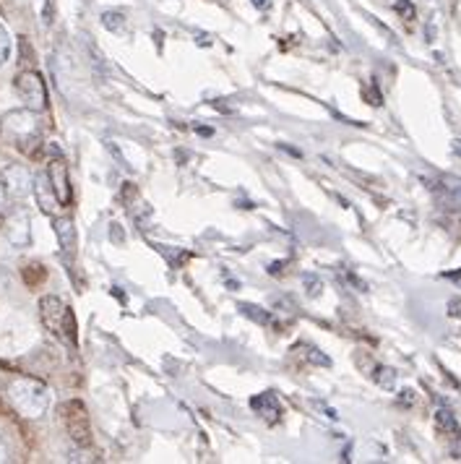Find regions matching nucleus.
<instances>
[{
    "label": "nucleus",
    "mask_w": 461,
    "mask_h": 464,
    "mask_svg": "<svg viewBox=\"0 0 461 464\" xmlns=\"http://www.w3.org/2000/svg\"><path fill=\"white\" fill-rule=\"evenodd\" d=\"M3 201H6V188H3V180H0V207H3Z\"/></svg>",
    "instance_id": "nucleus-27"
},
{
    "label": "nucleus",
    "mask_w": 461,
    "mask_h": 464,
    "mask_svg": "<svg viewBox=\"0 0 461 464\" xmlns=\"http://www.w3.org/2000/svg\"><path fill=\"white\" fill-rule=\"evenodd\" d=\"M448 308H451V316H459V313H461V300H451V303H448Z\"/></svg>",
    "instance_id": "nucleus-24"
},
{
    "label": "nucleus",
    "mask_w": 461,
    "mask_h": 464,
    "mask_svg": "<svg viewBox=\"0 0 461 464\" xmlns=\"http://www.w3.org/2000/svg\"><path fill=\"white\" fill-rule=\"evenodd\" d=\"M16 91H19L21 102L29 110H34V112H42V110L47 107V87H45V81H42L40 73H34V70L19 73Z\"/></svg>",
    "instance_id": "nucleus-4"
},
{
    "label": "nucleus",
    "mask_w": 461,
    "mask_h": 464,
    "mask_svg": "<svg viewBox=\"0 0 461 464\" xmlns=\"http://www.w3.org/2000/svg\"><path fill=\"white\" fill-rule=\"evenodd\" d=\"M441 193H443V204H446V207L453 209V211H461V183L441 188Z\"/></svg>",
    "instance_id": "nucleus-14"
},
{
    "label": "nucleus",
    "mask_w": 461,
    "mask_h": 464,
    "mask_svg": "<svg viewBox=\"0 0 461 464\" xmlns=\"http://www.w3.org/2000/svg\"><path fill=\"white\" fill-rule=\"evenodd\" d=\"M10 405L24 417H42L50 410V389L34 378H16L8 386Z\"/></svg>",
    "instance_id": "nucleus-1"
},
{
    "label": "nucleus",
    "mask_w": 461,
    "mask_h": 464,
    "mask_svg": "<svg viewBox=\"0 0 461 464\" xmlns=\"http://www.w3.org/2000/svg\"><path fill=\"white\" fill-rule=\"evenodd\" d=\"M10 55V37H8V31H6V27L0 24V66L8 60Z\"/></svg>",
    "instance_id": "nucleus-19"
},
{
    "label": "nucleus",
    "mask_w": 461,
    "mask_h": 464,
    "mask_svg": "<svg viewBox=\"0 0 461 464\" xmlns=\"http://www.w3.org/2000/svg\"><path fill=\"white\" fill-rule=\"evenodd\" d=\"M109 237H115L118 243H123V232H120V225H112V227H109Z\"/></svg>",
    "instance_id": "nucleus-23"
},
{
    "label": "nucleus",
    "mask_w": 461,
    "mask_h": 464,
    "mask_svg": "<svg viewBox=\"0 0 461 464\" xmlns=\"http://www.w3.org/2000/svg\"><path fill=\"white\" fill-rule=\"evenodd\" d=\"M375 384L381 386V389H386V391H393V389H396V371L386 366H378L375 368Z\"/></svg>",
    "instance_id": "nucleus-13"
},
{
    "label": "nucleus",
    "mask_w": 461,
    "mask_h": 464,
    "mask_svg": "<svg viewBox=\"0 0 461 464\" xmlns=\"http://www.w3.org/2000/svg\"><path fill=\"white\" fill-rule=\"evenodd\" d=\"M305 350H308V352H305V357H308L310 363H315V366H324V368L331 366V360H328V357H326L324 352L318 350V347H305Z\"/></svg>",
    "instance_id": "nucleus-18"
},
{
    "label": "nucleus",
    "mask_w": 461,
    "mask_h": 464,
    "mask_svg": "<svg viewBox=\"0 0 461 464\" xmlns=\"http://www.w3.org/2000/svg\"><path fill=\"white\" fill-rule=\"evenodd\" d=\"M451 149H453V154H456V157H461V139H456L451 144Z\"/></svg>",
    "instance_id": "nucleus-26"
},
{
    "label": "nucleus",
    "mask_w": 461,
    "mask_h": 464,
    "mask_svg": "<svg viewBox=\"0 0 461 464\" xmlns=\"http://www.w3.org/2000/svg\"><path fill=\"white\" fill-rule=\"evenodd\" d=\"M3 459H6V449H3V446H0V462H3Z\"/></svg>",
    "instance_id": "nucleus-28"
},
{
    "label": "nucleus",
    "mask_w": 461,
    "mask_h": 464,
    "mask_svg": "<svg viewBox=\"0 0 461 464\" xmlns=\"http://www.w3.org/2000/svg\"><path fill=\"white\" fill-rule=\"evenodd\" d=\"M102 24H105V29L109 31H120L126 27V16H123L120 10H105V13H102Z\"/></svg>",
    "instance_id": "nucleus-15"
},
{
    "label": "nucleus",
    "mask_w": 461,
    "mask_h": 464,
    "mask_svg": "<svg viewBox=\"0 0 461 464\" xmlns=\"http://www.w3.org/2000/svg\"><path fill=\"white\" fill-rule=\"evenodd\" d=\"M3 133L10 141H16V147L27 149L29 144L37 141L40 133V123H37V112L34 110H13L3 118Z\"/></svg>",
    "instance_id": "nucleus-3"
},
{
    "label": "nucleus",
    "mask_w": 461,
    "mask_h": 464,
    "mask_svg": "<svg viewBox=\"0 0 461 464\" xmlns=\"http://www.w3.org/2000/svg\"><path fill=\"white\" fill-rule=\"evenodd\" d=\"M6 237L10 246L27 248L31 240V219L27 209H13L6 219Z\"/></svg>",
    "instance_id": "nucleus-6"
},
{
    "label": "nucleus",
    "mask_w": 461,
    "mask_h": 464,
    "mask_svg": "<svg viewBox=\"0 0 461 464\" xmlns=\"http://www.w3.org/2000/svg\"><path fill=\"white\" fill-rule=\"evenodd\" d=\"M300 282L305 285V295L308 297H318L324 292V282H321V277H315V274H303Z\"/></svg>",
    "instance_id": "nucleus-16"
},
{
    "label": "nucleus",
    "mask_w": 461,
    "mask_h": 464,
    "mask_svg": "<svg viewBox=\"0 0 461 464\" xmlns=\"http://www.w3.org/2000/svg\"><path fill=\"white\" fill-rule=\"evenodd\" d=\"M240 310H243L248 318L258 321V324H269V321H271L269 310H264V308H258V306H250V303H240Z\"/></svg>",
    "instance_id": "nucleus-17"
},
{
    "label": "nucleus",
    "mask_w": 461,
    "mask_h": 464,
    "mask_svg": "<svg viewBox=\"0 0 461 464\" xmlns=\"http://www.w3.org/2000/svg\"><path fill=\"white\" fill-rule=\"evenodd\" d=\"M50 186H52V193H55V198H58L60 207H66L70 201V183H68V170H66V165H63V159H55V162H50Z\"/></svg>",
    "instance_id": "nucleus-8"
},
{
    "label": "nucleus",
    "mask_w": 461,
    "mask_h": 464,
    "mask_svg": "<svg viewBox=\"0 0 461 464\" xmlns=\"http://www.w3.org/2000/svg\"><path fill=\"white\" fill-rule=\"evenodd\" d=\"M393 10H396V13H402L404 19H414V3L412 0H399V3H393Z\"/></svg>",
    "instance_id": "nucleus-20"
},
{
    "label": "nucleus",
    "mask_w": 461,
    "mask_h": 464,
    "mask_svg": "<svg viewBox=\"0 0 461 464\" xmlns=\"http://www.w3.org/2000/svg\"><path fill=\"white\" fill-rule=\"evenodd\" d=\"M315 407H318V410H324V412H326V417H328V420H339V415H336V410H334V407L324 405V402H315Z\"/></svg>",
    "instance_id": "nucleus-21"
},
{
    "label": "nucleus",
    "mask_w": 461,
    "mask_h": 464,
    "mask_svg": "<svg viewBox=\"0 0 461 464\" xmlns=\"http://www.w3.org/2000/svg\"><path fill=\"white\" fill-rule=\"evenodd\" d=\"M250 407H253L258 415H264L269 423H274L276 417L282 415V407H279V399H276L271 391H266V394H258L250 399Z\"/></svg>",
    "instance_id": "nucleus-9"
},
{
    "label": "nucleus",
    "mask_w": 461,
    "mask_h": 464,
    "mask_svg": "<svg viewBox=\"0 0 461 464\" xmlns=\"http://www.w3.org/2000/svg\"><path fill=\"white\" fill-rule=\"evenodd\" d=\"M399 399H402L404 405H412V402H414V391H412V389H404L402 394H399Z\"/></svg>",
    "instance_id": "nucleus-22"
},
{
    "label": "nucleus",
    "mask_w": 461,
    "mask_h": 464,
    "mask_svg": "<svg viewBox=\"0 0 461 464\" xmlns=\"http://www.w3.org/2000/svg\"><path fill=\"white\" fill-rule=\"evenodd\" d=\"M3 188H6V196L10 198H24L34 186V178L29 175V170L21 167V165H10L8 170H3Z\"/></svg>",
    "instance_id": "nucleus-7"
},
{
    "label": "nucleus",
    "mask_w": 461,
    "mask_h": 464,
    "mask_svg": "<svg viewBox=\"0 0 461 464\" xmlns=\"http://www.w3.org/2000/svg\"><path fill=\"white\" fill-rule=\"evenodd\" d=\"M250 3H253L255 8H261V10L271 8V0H250Z\"/></svg>",
    "instance_id": "nucleus-25"
},
{
    "label": "nucleus",
    "mask_w": 461,
    "mask_h": 464,
    "mask_svg": "<svg viewBox=\"0 0 461 464\" xmlns=\"http://www.w3.org/2000/svg\"><path fill=\"white\" fill-rule=\"evenodd\" d=\"M435 423H438V428H441L443 433L456 435V438L461 435L459 420H456V415H453L448 407H441V410H435Z\"/></svg>",
    "instance_id": "nucleus-12"
},
{
    "label": "nucleus",
    "mask_w": 461,
    "mask_h": 464,
    "mask_svg": "<svg viewBox=\"0 0 461 464\" xmlns=\"http://www.w3.org/2000/svg\"><path fill=\"white\" fill-rule=\"evenodd\" d=\"M55 235H58L60 240V248L73 256V250H76V227H73V219L68 217L55 219Z\"/></svg>",
    "instance_id": "nucleus-10"
},
{
    "label": "nucleus",
    "mask_w": 461,
    "mask_h": 464,
    "mask_svg": "<svg viewBox=\"0 0 461 464\" xmlns=\"http://www.w3.org/2000/svg\"><path fill=\"white\" fill-rule=\"evenodd\" d=\"M40 316L50 331L60 336L63 342L76 347V318L70 313V308L55 295H47L40 300Z\"/></svg>",
    "instance_id": "nucleus-2"
},
{
    "label": "nucleus",
    "mask_w": 461,
    "mask_h": 464,
    "mask_svg": "<svg viewBox=\"0 0 461 464\" xmlns=\"http://www.w3.org/2000/svg\"><path fill=\"white\" fill-rule=\"evenodd\" d=\"M31 190L37 193V201H40V207L45 209V211L60 207L58 198H55V193H52V186H50L47 172H42V175H37V178H34V186H31Z\"/></svg>",
    "instance_id": "nucleus-11"
},
{
    "label": "nucleus",
    "mask_w": 461,
    "mask_h": 464,
    "mask_svg": "<svg viewBox=\"0 0 461 464\" xmlns=\"http://www.w3.org/2000/svg\"><path fill=\"white\" fill-rule=\"evenodd\" d=\"M63 420H66V425H68V431L76 444H81V446L91 444L89 415H86V407L81 405V402H68V405H63Z\"/></svg>",
    "instance_id": "nucleus-5"
}]
</instances>
